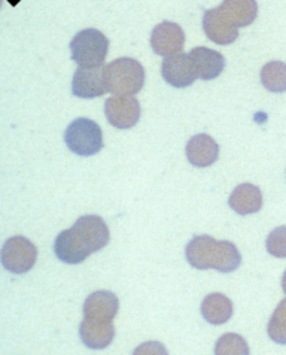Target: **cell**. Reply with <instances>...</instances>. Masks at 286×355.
Listing matches in <instances>:
<instances>
[{
  "instance_id": "cell-23",
  "label": "cell",
  "mask_w": 286,
  "mask_h": 355,
  "mask_svg": "<svg viewBox=\"0 0 286 355\" xmlns=\"http://www.w3.org/2000/svg\"><path fill=\"white\" fill-rule=\"evenodd\" d=\"M267 333L271 340L279 345H286V324L270 318L267 325Z\"/></svg>"
},
{
  "instance_id": "cell-11",
  "label": "cell",
  "mask_w": 286,
  "mask_h": 355,
  "mask_svg": "<svg viewBox=\"0 0 286 355\" xmlns=\"http://www.w3.org/2000/svg\"><path fill=\"white\" fill-rule=\"evenodd\" d=\"M203 31L212 42L218 45H230L239 37V28L233 26L229 19H225L220 8L207 9L204 12Z\"/></svg>"
},
{
  "instance_id": "cell-10",
  "label": "cell",
  "mask_w": 286,
  "mask_h": 355,
  "mask_svg": "<svg viewBox=\"0 0 286 355\" xmlns=\"http://www.w3.org/2000/svg\"><path fill=\"white\" fill-rule=\"evenodd\" d=\"M105 67L106 66L103 64L93 67L78 66L72 80L73 96L81 98H94L103 96L107 92L105 83Z\"/></svg>"
},
{
  "instance_id": "cell-17",
  "label": "cell",
  "mask_w": 286,
  "mask_h": 355,
  "mask_svg": "<svg viewBox=\"0 0 286 355\" xmlns=\"http://www.w3.org/2000/svg\"><path fill=\"white\" fill-rule=\"evenodd\" d=\"M54 252L57 259L66 264H80L90 257V252L84 248V245L78 239L72 229L64 230L57 236L54 242Z\"/></svg>"
},
{
  "instance_id": "cell-22",
  "label": "cell",
  "mask_w": 286,
  "mask_h": 355,
  "mask_svg": "<svg viewBox=\"0 0 286 355\" xmlns=\"http://www.w3.org/2000/svg\"><path fill=\"white\" fill-rule=\"evenodd\" d=\"M269 254L276 259H286V225L274 229L265 242Z\"/></svg>"
},
{
  "instance_id": "cell-13",
  "label": "cell",
  "mask_w": 286,
  "mask_h": 355,
  "mask_svg": "<svg viewBox=\"0 0 286 355\" xmlns=\"http://www.w3.org/2000/svg\"><path fill=\"white\" fill-rule=\"evenodd\" d=\"M186 159L194 167H209L220 159V145L209 135H195L186 144Z\"/></svg>"
},
{
  "instance_id": "cell-15",
  "label": "cell",
  "mask_w": 286,
  "mask_h": 355,
  "mask_svg": "<svg viewBox=\"0 0 286 355\" xmlns=\"http://www.w3.org/2000/svg\"><path fill=\"white\" fill-rule=\"evenodd\" d=\"M118 309H120V300L111 291H96L88 295L84 303V315L87 318L112 321Z\"/></svg>"
},
{
  "instance_id": "cell-20",
  "label": "cell",
  "mask_w": 286,
  "mask_h": 355,
  "mask_svg": "<svg viewBox=\"0 0 286 355\" xmlns=\"http://www.w3.org/2000/svg\"><path fill=\"white\" fill-rule=\"evenodd\" d=\"M261 84L271 93L286 92V63L273 60L261 69Z\"/></svg>"
},
{
  "instance_id": "cell-19",
  "label": "cell",
  "mask_w": 286,
  "mask_h": 355,
  "mask_svg": "<svg viewBox=\"0 0 286 355\" xmlns=\"http://www.w3.org/2000/svg\"><path fill=\"white\" fill-rule=\"evenodd\" d=\"M233 303L221 293H212L206 295L202 303L203 318L213 325L225 324L233 317Z\"/></svg>"
},
{
  "instance_id": "cell-25",
  "label": "cell",
  "mask_w": 286,
  "mask_h": 355,
  "mask_svg": "<svg viewBox=\"0 0 286 355\" xmlns=\"http://www.w3.org/2000/svg\"><path fill=\"white\" fill-rule=\"evenodd\" d=\"M282 288H283V291H285V294H286V272L283 273V279H282Z\"/></svg>"
},
{
  "instance_id": "cell-18",
  "label": "cell",
  "mask_w": 286,
  "mask_h": 355,
  "mask_svg": "<svg viewBox=\"0 0 286 355\" xmlns=\"http://www.w3.org/2000/svg\"><path fill=\"white\" fill-rule=\"evenodd\" d=\"M218 8L225 19L238 28L251 26L258 15L256 0H224Z\"/></svg>"
},
{
  "instance_id": "cell-5",
  "label": "cell",
  "mask_w": 286,
  "mask_h": 355,
  "mask_svg": "<svg viewBox=\"0 0 286 355\" xmlns=\"http://www.w3.org/2000/svg\"><path fill=\"white\" fill-rule=\"evenodd\" d=\"M37 260V248L24 236H14L8 239L2 250L3 268L9 272L23 275L33 269Z\"/></svg>"
},
{
  "instance_id": "cell-9",
  "label": "cell",
  "mask_w": 286,
  "mask_h": 355,
  "mask_svg": "<svg viewBox=\"0 0 286 355\" xmlns=\"http://www.w3.org/2000/svg\"><path fill=\"white\" fill-rule=\"evenodd\" d=\"M161 75L167 84L176 88L190 87L195 83V80H199L190 54L184 53L166 57V60L161 64Z\"/></svg>"
},
{
  "instance_id": "cell-1",
  "label": "cell",
  "mask_w": 286,
  "mask_h": 355,
  "mask_svg": "<svg viewBox=\"0 0 286 355\" xmlns=\"http://www.w3.org/2000/svg\"><path fill=\"white\" fill-rule=\"evenodd\" d=\"M186 260L199 270L215 269L231 273L239 269L242 255L233 242L215 241L209 234H197L186 245Z\"/></svg>"
},
{
  "instance_id": "cell-24",
  "label": "cell",
  "mask_w": 286,
  "mask_h": 355,
  "mask_svg": "<svg viewBox=\"0 0 286 355\" xmlns=\"http://www.w3.org/2000/svg\"><path fill=\"white\" fill-rule=\"evenodd\" d=\"M271 318H273V320H278V321H282V322L286 324V299H283V300L279 303V306L276 308L274 313L271 315Z\"/></svg>"
},
{
  "instance_id": "cell-12",
  "label": "cell",
  "mask_w": 286,
  "mask_h": 355,
  "mask_svg": "<svg viewBox=\"0 0 286 355\" xmlns=\"http://www.w3.org/2000/svg\"><path fill=\"white\" fill-rule=\"evenodd\" d=\"M80 336L85 347L91 349H105L115 338L112 321L84 318L80 325Z\"/></svg>"
},
{
  "instance_id": "cell-21",
  "label": "cell",
  "mask_w": 286,
  "mask_h": 355,
  "mask_svg": "<svg viewBox=\"0 0 286 355\" xmlns=\"http://www.w3.org/2000/svg\"><path fill=\"white\" fill-rule=\"evenodd\" d=\"M213 352L216 355H246L249 354V347L239 334L226 333L216 342Z\"/></svg>"
},
{
  "instance_id": "cell-4",
  "label": "cell",
  "mask_w": 286,
  "mask_h": 355,
  "mask_svg": "<svg viewBox=\"0 0 286 355\" xmlns=\"http://www.w3.org/2000/svg\"><path fill=\"white\" fill-rule=\"evenodd\" d=\"M64 142L69 150L81 157L96 155L103 148V133L100 125L88 118H76L67 125Z\"/></svg>"
},
{
  "instance_id": "cell-6",
  "label": "cell",
  "mask_w": 286,
  "mask_h": 355,
  "mask_svg": "<svg viewBox=\"0 0 286 355\" xmlns=\"http://www.w3.org/2000/svg\"><path fill=\"white\" fill-rule=\"evenodd\" d=\"M72 230L84 245V248L90 252V255L103 250L111 239L109 227H107L102 216L98 215L81 216L73 224Z\"/></svg>"
},
{
  "instance_id": "cell-16",
  "label": "cell",
  "mask_w": 286,
  "mask_h": 355,
  "mask_svg": "<svg viewBox=\"0 0 286 355\" xmlns=\"http://www.w3.org/2000/svg\"><path fill=\"white\" fill-rule=\"evenodd\" d=\"M229 205L239 215L256 214L262 208V193L253 184H240L231 193Z\"/></svg>"
},
{
  "instance_id": "cell-7",
  "label": "cell",
  "mask_w": 286,
  "mask_h": 355,
  "mask_svg": "<svg viewBox=\"0 0 286 355\" xmlns=\"http://www.w3.org/2000/svg\"><path fill=\"white\" fill-rule=\"evenodd\" d=\"M105 115L116 129H132L141 120V103L133 96H114L105 102Z\"/></svg>"
},
{
  "instance_id": "cell-2",
  "label": "cell",
  "mask_w": 286,
  "mask_h": 355,
  "mask_svg": "<svg viewBox=\"0 0 286 355\" xmlns=\"http://www.w3.org/2000/svg\"><path fill=\"white\" fill-rule=\"evenodd\" d=\"M105 83L115 96H134L145 85V69L134 58H116L105 67Z\"/></svg>"
},
{
  "instance_id": "cell-8",
  "label": "cell",
  "mask_w": 286,
  "mask_h": 355,
  "mask_svg": "<svg viewBox=\"0 0 286 355\" xmlns=\"http://www.w3.org/2000/svg\"><path fill=\"white\" fill-rule=\"evenodd\" d=\"M185 33L182 27L172 21H163L154 27L151 33V46L157 55L170 57L182 53Z\"/></svg>"
},
{
  "instance_id": "cell-14",
  "label": "cell",
  "mask_w": 286,
  "mask_h": 355,
  "mask_svg": "<svg viewBox=\"0 0 286 355\" xmlns=\"http://www.w3.org/2000/svg\"><path fill=\"white\" fill-rule=\"evenodd\" d=\"M190 57L195 66L197 75L203 81H211L218 78L225 67L224 55L211 48L197 46L191 49Z\"/></svg>"
},
{
  "instance_id": "cell-3",
  "label": "cell",
  "mask_w": 286,
  "mask_h": 355,
  "mask_svg": "<svg viewBox=\"0 0 286 355\" xmlns=\"http://www.w3.org/2000/svg\"><path fill=\"white\" fill-rule=\"evenodd\" d=\"M71 51L72 60L78 66H100L105 63L109 51V39L96 28H85L72 39Z\"/></svg>"
}]
</instances>
